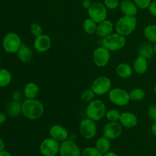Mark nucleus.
<instances>
[{"label":"nucleus","mask_w":156,"mask_h":156,"mask_svg":"<svg viewBox=\"0 0 156 156\" xmlns=\"http://www.w3.org/2000/svg\"><path fill=\"white\" fill-rule=\"evenodd\" d=\"M6 119H7V114H6V113L0 112V125L3 124L6 121Z\"/></svg>","instance_id":"obj_40"},{"label":"nucleus","mask_w":156,"mask_h":156,"mask_svg":"<svg viewBox=\"0 0 156 156\" xmlns=\"http://www.w3.org/2000/svg\"><path fill=\"white\" fill-rule=\"evenodd\" d=\"M126 37L116 32L103 38L101 46L110 52H115L122 50L126 45Z\"/></svg>","instance_id":"obj_4"},{"label":"nucleus","mask_w":156,"mask_h":156,"mask_svg":"<svg viewBox=\"0 0 156 156\" xmlns=\"http://www.w3.org/2000/svg\"><path fill=\"white\" fill-rule=\"evenodd\" d=\"M81 156H103L95 147H87L81 153Z\"/></svg>","instance_id":"obj_32"},{"label":"nucleus","mask_w":156,"mask_h":156,"mask_svg":"<svg viewBox=\"0 0 156 156\" xmlns=\"http://www.w3.org/2000/svg\"><path fill=\"white\" fill-rule=\"evenodd\" d=\"M49 134H50V137L56 140L59 143H62V142L68 140L69 137L68 130L64 126L59 124L53 125L50 128Z\"/></svg>","instance_id":"obj_15"},{"label":"nucleus","mask_w":156,"mask_h":156,"mask_svg":"<svg viewBox=\"0 0 156 156\" xmlns=\"http://www.w3.org/2000/svg\"><path fill=\"white\" fill-rule=\"evenodd\" d=\"M39 94V87L35 82H28L24 87V95L27 99L36 98Z\"/></svg>","instance_id":"obj_23"},{"label":"nucleus","mask_w":156,"mask_h":156,"mask_svg":"<svg viewBox=\"0 0 156 156\" xmlns=\"http://www.w3.org/2000/svg\"><path fill=\"white\" fill-rule=\"evenodd\" d=\"M22 114L30 120H37L41 118L44 113V106L42 102L37 98L27 99L21 103Z\"/></svg>","instance_id":"obj_1"},{"label":"nucleus","mask_w":156,"mask_h":156,"mask_svg":"<svg viewBox=\"0 0 156 156\" xmlns=\"http://www.w3.org/2000/svg\"><path fill=\"white\" fill-rule=\"evenodd\" d=\"M21 40L19 35L14 32H10L5 35L2 40V47L5 51L9 53H16L21 47Z\"/></svg>","instance_id":"obj_6"},{"label":"nucleus","mask_w":156,"mask_h":156,"mask_svg":"<svg viewBox=\"0 0 156 156\" xmlns=\"http://www.w3.org/2000/svg\"><path fill=\"white\" fill-rule=\"evenodd\" d=\"M1 62H2V59H1V56H0V65H1Z\"/></svg>","instance_id":"obj_47"},{"label":"nucleus","mask_w":156,"mask_h":156,"mask_svg":"<svg viewBox=\"0 0 156 156\" xmlns=\"http://www.w3.org/2000/svg\"><path fill=\"white\" fill-rule=\"evenodd\" d=\"M5 143L4 141H3L2 139L0 137V151H2L5 149Z\"/></svg>","instance_id":"obj_44"},{"label":"nucleus","mask_w":156,"mask_h":156,"mask_svg":"<svg viewBox=\"0 0 156 156\" xmlns=\"http://www.w3.org/2000/svg\"><path fill=\"white\" fill-rule=\"evenodd\" d=\"M143 34L146 40L151 43L155 44L156 43V25L155 24H150L145 27L143 30Z\"/></svg>","instance_id":"obj_26"},{"label":"nucleus","mask_w":156,"mask_h":156,"mask_svg":"<svg viewBox=\"0 0 156 156\" xmlns=\"http://www.w3.org/2000/svg\"><path fill=\"white\" fill-rule=\"evenodd\" d=\"M0 156H12V155L10 154V152H9L8 151L4 150L0 151Z\"/></svg>","instance_id":"obj_43"},{"label":"nucleus","mask_w":156,"mask_h":156,"mask_svg":"<svg viewBox=\"0 0 156 156\" xmlns=\"http://www.w3.org/2000/svg\"><path fill=\"white\" fill-rule=\"evenodd\" d=\"M30 31L31 34L34 37H37L43 34L42 26L38 23H33L30 26Z\"/></svg>","instance_id":"obj_33"},{"label":"nucleus","mask_w":156,"mask_h":156,"mask_svg":"<svg viewBox=\"0 0 156 156\" xmlns=\"http://www.w3.org/2000/svg\"><path fill=\"white\" fill-rule=\"evenodd\" d=\"M153 50H154V55L156 56V43H155L153 45Z\"/></svg>","instance_id":"obj_45"},{"label":"nucleus","mask_w":156,"mask_h":156,"mask_svg":"<svg viewBox=\"0 0 156 156\" xmlns=\"http://www.w3.org/2000/svg\"><path fill=\"white\" fill-rule=\"evenodd\" d=\"M108 98L111 103L119 107L126 106L131 101L129 93L120 88H111L108 92Z\"/></svg>","instance_id":"obj_5"},{"label":"nucleus","mask_w":156,"mask_h":156,"mask_svg":"<svg viewBox=\"0 0 156 156\" xmlns=\"http://www.w3.org/2000/svg\"><path fill=\"white\" fill-rule=\"evenodd\" d=\"M133 73V69L129 64L122 62L120 63L116 68V73L120 79H127L132 76Z\"/></svg>","instance_id":"obj_22"},{"label":"nucleus","mask_w":156,"mask_h":156,"mask_svg":"<svg viewBox=\"0 0 156 156\" xmlns=\"http://www.w3.org/2000/svg\"><path fill=\"white\" fill-rule=\"evenodd\" d=\"M52 45L51 38L45 34L39 35L37 37H35L34 40L33 46L34 48L37 51L38 53H44L47 50H50Z\"/></svg>","instance_id":"obj_14"},{"label":"nucleus","mask_w":156,"mask_h":156,"mask_svg":"<svg viewBox=\"0 0 156 156\" xmlns=\"http://www.w3.org/2000/svg\"><path fill=\"white\" fill-rule=\"evenodd\" d=\"M149 68V62L148 59L143 56H138L133 62V69L136 73L140 75H143L147 72Z\"/></svg>","instance_id":"obj_20"},{"label":"nucleus","mask_w":156,"mask_h":156,"mask_svg":"<svg viewBox=\"0 0 156 156\" xmlns=\"http://www.w3.org/2000/svg\"><path fill=\"white\" fill-rule=\"evenodd\" d=\"M97 26L98 23H96L95 21H93V20L91 19L90 18H86V19L84 21L83 24H82L84 31L86 34H95L96 30H97Z\"/></svg>","instance_id":"obj_28"},{"label":"nucleus","mask_w":156,"mask_h":156,"mask_svg":"<svg viewBox=\"0 0 156 156\" xmlns=\"http://www.w3.org/2000/svg\"><path fill=\"white\" fill-rule=\"evenodd\" d=\"M16 53L18 59L24 63H28V62H31V60L33 59V50L27 44H21V47Z\"/></svg>","instance_id":"obj_19"},{"label":"nucleus","mask_w":156,"mask_h":156,"mask_svg":"<svg viewBox=\"0 0 156 156\" xmlns=\"http://www.w3.org/2000/svg\"><path fill=\"white\" fill-rule=\"evenodd\" d=\"M120 114H121V113H120V111H117V110L111 109L107 111L105 117L110 122H119Z\"/></svg>","instance_id":"obj_30"},{"label":"nucleus","mask_w":156,"mask_h":156,"mask_svg":"<svg viewBox=\"0 0 156 156\" xmlns=\"http://www.w3.org/2000/svg\"><path fill=\"white\" fill-rule=\"evenodd\" d=\"M148 115L152 121H156V105H152L148 108Z\"/></svg>","instance_id":"obj_36"},{"label":"nucleus","mask_w":156,"mask_h":156,"mask_svg":"<svg viewBox=\"0 0 156 156\" xmlns=\"http://www.w3.org/2000/svg\"><path fill=\"white\" fill-rule=\"evenodd\" d=\"M151 131H152V134L156 136V121L153 122L152 126H151Z\"/></svg>","instance_id":"obj_41"},{"label":"nucleus","mask_w":156,"mask_h":156,"mask_svg":"<svg viewBox=\"0 0 156 156\" xmlns=\"http://www.w3.org/2000/svg\"><path fill=\"white\" fill-rule=\"evenodd\" d=\"M81 153L80 148L73 140H66L60 143V156H81Z\"/></svg>","instance_id":"obj_12"},{"label":"nucleus","mask_w":156,"mask_h":156,"mask_svg":"<svg viewBox=\"0 0 156 156\" xmlns=\"http://www.w3.org/2000/svg\"><path fill=\"white\" fill-rule=\"evenodd\" d=\"M103 156H119L116 152H111V151H108L106 153L103 154Z\"/></svg>","instance_id":"obj_42"},{"label":"nucleus","mask_w":156,"mask_h":156,"mask_svg":"<svg viewBox=\"0 0 156 156\" xmlns=\"http://www.w3.org/2000/svg\"><path fill=\"white\" fill-rule=\"evenodd\" d=\"M91 4H92V2H91V0H83L82 2V6L87 10L91 7Z\"/></svg>","instance_id":"obj_39"},{"label":"nucleus","mask_w":156,"mask_h":156,"mask_svg":"<svg viewBox=\"0 0 156 156\" xmlns=\"http://www.w3.org/2000/svg\"><path fill=\"white\" fill-rule=\"evenodd\" d=\"M119 123L126 129H133L138 124V117L133 113L125 111L120 114Z\"/></svg>","instance_id":"obj_16"},{"label":"nucleus","mask_w":156,"mask_h":156,"mask_svg":"<svg viewBox=\"0 0 156 156\" xmlns=\"http://www.w3.org/2000/svg\"><path fill=\"white\" fill-rule=\"evenodd\" d=\"M5 113L8 116L13 118L19 117L22 114V105L19 101H12L6 106Z\"/></svg>","instance_id":"obj_21"},{"label":"nucleus","mask_w":156,"mask_h":156,"mask_svg":"<svg viewBox=\"0 0 156 156\" xmlns=\"http://www.w3.org/2000/svg\"><path fill=\"white\" fill-rule=\"evenodd\" d=\"M12 74L6 69L0 68V88L8 86L12 82Z\"/></svg>","instance_id":"obj_27"},{"label":"nucleus","mask_w":156,"mask_h":156,"mask_svg":"<svg viewBox=\"0 0 156 156\" xmlns=\"http://www.w3.org/2000/svg\"><path fill=\"white\" fill-rule=\"evenodd\" d=\"M79 132L85 140H91L95 136L98 132L96 122L88 117L83 119L79 124Z\"/></svg>","instance_id":"obj_10"},{"label":"nucleus","mask_w":156,"mask_h":156,"mask_svg":"<svg viewBox=\"0 0 156 156\" xmlns=\"http://www.w3.org/2000/svg\"><path fill=\"white\" fill-rule=\"evenodd\" d=\"M60 144L51 137L46 138L41 142L39 150L43 156H56L59 152Z\"/></svg>","instance_id":"obj_9"},{"label":"nucleus","mask_w":156,"mask_h":156,"mask_svg":"<svg viewBox=\"0 0 156 156\" xmlns=\"http://www.w3.org/2000/svg\"><path fill=\"white\" fill-rule=\"evenodd\" d=\"M112 83L111 79L105 76L98 77L93 81L91 88L93 90L96 95L102 96L108 94L111 89Z\"/></svg>","instance_id":"obj_8"},{"label":"nucleus","mask_w":156,"mask_h":156,"mask_svg":"<svg viewBox=\"0 0 156 156\" xmlns=\"http://www.w3.org/2000/svg\"><path fill=\"white\" fill-rule=\"evenodd\" d=\"M104 4L108 9L114 10L120 6V2L119 0H104Z\"/></svg>","instance_id":"obj_34"},{"label":"nucleus","mask_w":156,"mask_h":156,"mask_svg":"<svg viewBox=\"0 0 156 156\" xmlns=\"http://www.w3.org/2000/svg\"><path fill=\"white\" fill-rule=\"evenodd\" d=\"M120 9L123 15L126 16H136L138 13V9L136 5L131 0H123L120 3Z\"/></svg>","instance_id":"obj_18"},{"label":"nucleus","mask_w":156,"mask_h":156,"mask_svg":"<svg viewBox=\"0 0 156 156\" xmlns=\"http://www.w3.org/2000/svg\"><path fill=\"white\" fill-rule=\"evenodd\" d=\"M96 96L95 93L93 91L91 88H88L83 91L81 94V98L84 102H88L89 103L90 101H93L94 99V97Z\"/></svg>","instance_id":"obj_31"},{"label":"nucleus","mask_w":156,"mask_h":156,"mask_svg":"<svg viewBox=\"0 0 156 156\" xmlns=\"http://www.w3.org/2000/svg\"><path fill=\"white\" fill-rule=\"evenodd\" d=\"M137 7L140 9H149L152 0H133Z\"/></svg>","instance_id":"obj_35"},{"label":"nucleus","mask_w":156,"mask_h":156,"mask_svg":"<svg viewBox=\"0 0 156 156\" xmlns=\"http://www.w3.org/2000/svg\"><path fill=\"white\" fill-rule=\"evenodd\" d=\"M129 96H130V100L133 101H143L146 97V91L140 88H133L129 91Z\"/></svg>","instance_id":"obj_29"},{"label":"nucleus","mask_w":156,"mask_h":156,"mask_svg":"<svg viewBox=\"0 0 156 156\" xmlns=\"http://www.w3.org/2000/svg\"><path fill=\"white\" fill-rule=\"evenodd\" d=\"M93 62L96 66L104 68L109 63L111 59V52L104 47H99L93 52Z\"/></svg>","instance_id":"obj_11"},{"label":"nucleus","mask_w":156,"mask_h":156,"mask_svg":"<svg viewBox=\"0 0 156 156\" xmlns=\"http://www.w3.org/2000/svg\"><path fill=\"white\" fill-rule=\"evenodd\" d=\"M106 105L100 99H94L90 101L85 109V114L88 118L98 122L105 117Z\"/></svg>","instance_id":"obj_2"},{"label":"nucleus","mask_w":156,"mask_h":156,"mask_svg":"<svg viewBox=\"0 0 156 156\" xmlns=\"http://www.w3.org/2000/svg\"><path fill=\"white\" fill-rule=\"evenodd\" d=\"M123 126L119 122H108L103 129V136L110 140H116L121 136Z\"/></svg>","instance_id":"obj_13"},{"label":"nucleus","mask_w":156,"mask_h":156,"mask_svg":"<svg viewBox=\"0 0 156 156\" xmlns=\"http://www.w3.org/2000/svg\"><path fill=\"white\" fill-rule=\"evenodd\" d=\"M12 101H19L21 98V92L18 90H15L13 91L12 94Z\"/></svg>","instance_id":"obj_37"},{"label":"nucleus","mask_w":156,"mask_h":156,"mask_svg":"<svg viewBox=\"0 0 156 156\" xmlns=\"http://www.w3.org/2000/svg\"><path fill=\"white\" fill-rule=\"evenodd\" d=\"M137 26V19L136 16L123 15L116 22V32L123 36L126 37L136 30Z\"/></svg>","instance_id":"obj_3"},{"label":"nucleus","mask_w":156,"mask_h":156,"mask_svg":"<svg viewBox=\"0 0 156 156\" xmlns=\"http://www.w3.org/2000/svg\"><path fill=\"white\" fill-rule=\"evenodd\" d=\"M154 55L153 46L149 44H143L139 47L138 56H143L146 59H150Z\"/></svg>","instance_id":"obj_25"},{"label":"nucleus","mask_w":156,"mask_h":156,"mask_svg":"<svg viewBox=\"0 0 156 156\" xmlns=\"http://www.w3.org/2000/svg\"><path fill=\"white\" fill-rule=\"evenodd\" d=\"M154 91H155V93L156 94V84H155V87H154Z\"/></svg>","instance_id":"obj_46"},{"label":"nucleus","mask_w":156,"mask_h":156,"mask_svg":"<svg viewBox=\"0 0 156 156\" xmlns=\"http://www.w3.org/2000/svg\"><path fill=\"white\" fill-rule=\"evenodd\" d=\"M94 147L99 151L101 154H105L110 151L111 149V141L109 139L106 138L105 136L100 137L95 142V146Z\"/></svg>","instance_id":"obj_24"},{"label":"nucleus","mask_w":156,"mask_h":156,"mask_svg":"<svg viewBox=\"0 0 156 156\" xmlns=\"http://www.w3.org/2000/svg\"><path fill=\"white\" fill-rule=\"evenodd\" d=\"M88 18L92 19L96 23H100L107 19L108 9L104 3L95 2H92L91 7L88 9Z\"/></svg>","instance_id":"obj_7"},{"label":"nucleus","mask_w":156,"mask_h":156,"mask_svg":"<svg viewBox=\"0 0 156 156\" xmlns=\"http://www.w3.org/2000/svg\"><path fill=\"white\" fill-rule=\"evenodd\" d=\"M114 29V24L110 20H105L100 23H98L96 34L101 38H105L113 33Z\"/></svg>","instance_id":"obj_17"},{"label":"nucleus","mask_w":156,"mask_h":156,"mask_svg":"<svg viewBox=\"0 0 156 156\" xmlns=\"http://www.w3.org/2000/svg\"><path fill=\"white\" fill-rule=\"evenodd\" d=\"M149 11L152 16L156 18V0L152 2L149 7Z\"/></svg>","instance_id":"obj_38"}]
</instances>
